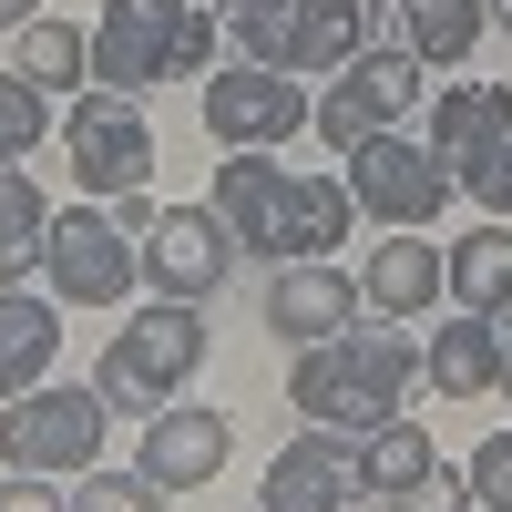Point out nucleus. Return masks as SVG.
<instances>
[{
  "instance_id": "1",
  "label": "nucleus",
  "mask_w": 512,
  "mask_h": 512,
  "mask_svg": "<svg viewBox=\"0 0 512 512\" xmlns=\"http://www.w3.org/2000/svg\"><path fill=\"white\" fill-rule=\"evenodd\" d=\"M410 379H420V338L400 318H379V328H338L318 338V349H297L287 369V400L318 420V431H379V420H400L410 400Z\"/></svg>"
},
{
  "instance_id": "2",
  "label": "nucleus",
  "mask_w": 512,
  "mask_h": 512,
  "mask_svg": "<svg viewBox=\"0 0 512 512\" xmlns=\"http://www.w3.org/2000/svg\"><path fill=\"white\" fill-rule=\"evenodd\" d=\"M195 359H205V308H195V297H154V308H134V318L113 328V349H103V369H93V390H103V410L154 420L164 400H185Z\"/></svg>"
},
{
  "instance_id": "3",
  "label": "nucleus",
  "mask_w": 512,
  "mask_h": 512,
  "mask_svg": "<svg viewBox=\"0 0 512 512\" xmlns=\"http://www.w3.org/2000/svg\"><path fill=\"white\" fill-rule=\"evenodd\" d=\"M103 390H21L0 400V472H52V482H82L103 461Z\"/></svg>"
},
{
  "instance_id": "4",
  "label": "nucleus",
  "mask_w": 512,
  "mask_h": 512,
  "mask_svg": "<svg viewBox=\"0 0 512 512\" xmlns=\"http://www.w3.org/2000/svg\"><path fill=\"white\" fill-rule=\"evenodd\" d=\"M41 277H52L62 308H113L144 277V246L113 226V205H62L52 236H41Z\"/></svg>"
},
{
  "instance_id": "5",
  "label": "nucleus",
  "mask_w": 512,
  "mask_h": 512,
  "mask_svg": "<svg viewBox=\"0 0 512 512\" xmlns=\"http://www.w3.org/2000/svg\"><path fill=\"white\" fill-rule=\"evenodd\" d=\"M420 93H431V62L420 52H359L349 72H328V93H318V134L338 154H359L369 134H400V113H420Z\"/></svg>"
},
{
  "instance_id": "6",
  "label": "nucleus",
  "mask_w": 512,
  "mask_h": 512,
  "mask_svg": "<svg viewBox=\"0 0 512 512\" xmlns=\"http://www.w3.org/2000/svg\"><path fill=\"white\" fill-rule=\"evenodd\" d=\"M62 144H72V175L93 185V205L144 195V175H154V123H144V103L134 93H103V82L62 113Z\"/></svg>"
},
{
  "instance_id": "7",
  "label": "nucleus",
  "mask_w": 512,
  "mask_h": 512,
  "mask_svg": "<svg viewBox=\"0 0 512 512\" xmlns=\"http://www.w3.org/2000/svg\"><path fill=\"white\" fill-rule=\"evenodd\" d=\"M308 113H318L308 82H297V72H267V62H226L216 82H205V134H216L226 154H277Z\"/></svg>"
},
{
  "instance_id": "8",
  "label": "nucleus",
  "mask_w": 512,
  "mask_h": 512,
  "mask_svg": "<svg viewBox=\"0 0 512 512\" xmlns=\"http://www.w3.org/2000/svg\"><path fill=\"white\" fill-rule=\"evenodd\" d=\"M349 205L379 216V226H431L451 205V164L431 144H410V134H369L349 154Z\"/></svg>"
},
{
  "instance_id": "9",
  "label": "nucleus",
  "mask_w": 512,
  "mask_h": 512,
  "mask_svg": "<svg viewBox=\"0 0 512 512\" xmlns=\"http://www.w3.org/2000/svg\"><path fill=\"white\" fill-rule=\"evenodd\" d=\"M185 21H195V0H103L93 82H103V93H144V82H164V72H175Z\"/></svg>"
},
{
  "instance_id": "10",
  "label": "nucleus",
  "mask_w": 512,
  "mask_h": 512,
  "mask_svg": "<svg viewBox=\"0 0 512 512\" xmlns=\"http://www.w3.org/2000/svg\"><path fill=\"white\" fill-rule=\"evenodd\" d=\"M226 267H236V236H226V216L216 205H164L154 216V236H144V277L164 287V297H216L226 287Z\"/></svg>"
},
{
  "instance_id": "11",
  "label": "nucleus",
  "mask_w": 512,
  "mask_h": 512,
  "mask_svg": "<svg viewBox=\"0 0 512 512\" xmlns=\"http://www.w3.org/2000/svg\"><path fill=\"white\" fill-rule=\"evenodd\" d=\"M359 492V451L338 441V431H297L277 461H267V482H256V512H349Z\"/></svg>"
},
{
  "instance_id": "12",
  "label": "nucleus",
  "mask_w": 512,
  "mask_h": 512,
  "mask_svg": "<svg viewBox=\"0 0 512 512\" xmlns=\"http://www.w3.org/2000/svg\"><path fill=\"white\" fill-rule=\"evenodd\" d=\"M359 308L369 297L328 267V256H287V267L267 277V328L287 338V349H318V338H338V328H359Z\"/></svg>"
},
{
  "instance_id": "13",
  "label": "nucleus",
  "mask_w": 512,
  "mask_h": 512,
  "mask_svg": "<svg viewBox=\"0 0 512 512\" xmlns=\"http://www.w3.org/2000/svg\"><path fill=\"white\" fill-rule=\"evenodd\" d=\"M226 451H236V431H226V410H195V400H164V410L144 420V472H154L164 492H195V482H216V472H226Z\"/></svg>"
},
{
  "instance_id": "14",
  "label": "nucleus",
  "mask_w": 512,
  "mask_h": 512,
  "mask_svg": "<svg viewBox=\"0 0 512 512\" xmlns=\"http://www.w3.org/2000/svg\"><path fill=\"white\" fill-rule=\"evenodd\" d=\"M359 297H369V318H420L431 297H451V256L420 246V226H390L359 267Z\"/></svg>"
},
{
  "instance_id": "15",
  "label": "nucleus",
  "mask_w": 512,
  "mask_h": 512,
  "mask_svg": "<svg viewBox=\"0 0 512 512\" xmlns=\"http://www.w3.org/2000/svg\"><path fill=\"white\" fill-rule=\"evenodd\" d=\"M420 379H431L441 400H482V390H502V318H441L431 338H420Z\"/></svg>"
},
{
  "instance_id": "16",
  "label": "nucleus",
  "mask_w": 512,
  "mask_h": 512,
  "mask_svg": "<svg viewBox=\"0 0 512 512\" xmlns=\"http://www.w3.org/2000/svg\"><path fill=\"white\" fill-rule=\"evenodd\" d=\"M502 134H512V82H451V93L431 103V154L451 164V185L472 175Z\"/></svg>"
},
{
  "instance_id": "17",
  "label": "nucleus",
  "mask_w": 512,
  "mask_h": 512,
  "mask_svg": "<svg viewBox=\"0 0 512 512\" xmlns=\"http://www.w3.org/2000/svg\"><path fill=\"white\" fill-rule=\"evenodd\" d=\"M62 359V318H52V297H21V287H0V400H21L41 390Z\"/></svg>"
},
{
  "instance_id": "18",
  "label": "nucleus",
  "mask_w": 512,
  "mask_h": 512,
  "mask_svg": "<svg viewBox=\"0 0 512 512\" xmlns=\"http://www.w3.org/2000/svg\"><path fill=\"white\" fill-rule=\"evenodd\" d=\"M349 175H287V205H277V256H328L349 246Z\"/></svg>"
},
{
  "instance_id": "19",
  "label": "nucleus",
  "mask_w": 512,
  "mask_h": 512,
  "mask_svg": "<svg viewBox=\"0 0 512 512\" xmlns=\"http://www.w3.org/2000/svg\"><path fill=\"white\" fill-rule=\"evenodd\" d=\"M277 205H287V175H277L267 154L216 164V216H226V236H236V246L267 256V246H277Z\"/></svg>"
},
{
  "instance_id": "20",
  "label": "nucleus",
  "mask_w": 512,
  "mask_h": 512,
  "mask_svg": "<svg viewBox=\"0 0 512 512\" xmlns=\"http://www.w3.org/2000/svg\"><path fill=\"white\" fill-rule=\"evenodd\" d=\"M379 0H297V72H349L369 52Z\"/></svg>"
},
{
  "instance_id": "21",
  "label": "nucleus",
  "mask_w": 512,
  "mask_h": 512,
  "mask_svg": "<svg viewBox=\"0 0 512 512\" xmlns=\"http://www.w3.org/2000/svg\"><path fill=\"white\" fill-rule=\"evenodd\" d=\"M451 308H472V318H502L512 308V226H472L451 246Z\"/></svg>"
},
{
  "instance_id": "22",
  "label": "nucleus",
  "mask_w": 512,
  "mask_h": 512,
  "mask_svg": "<svg viewBox=\"0 0 512 512\" xmlns=\"http://www.w3.org/2000/svg\"><path fill=\"white\" fill-rule=\"evenodd\" d=\"M431 431H420V420H379V431H359V492L369 502H390L400 482H420V472H431Z\"/></svg>"
},
{
  "instance_id": "23",
  "label": "nucleus",
  "mask_w": 512,
  "mask_h": 512,
  "mask_svg": "<svg viewBox=\"0 0 512 512\" xmlns=\"http://www.w3.org/2000/svg\"><path fill=\"white\" fill-rule=\"evenodd\" d=\"M216 21H226V41H236V62L297 72V0H216Z\"/></svg>"
},
{
  "instance_id": "24",
  "label": "nucleus",
  "mask_w": 512,
  "mask_h": 512,
  "mask_svg": "<svg viewBox=\"0 0 512 512\" xmlns=\"http://www.w3.org/2000/svg\"><path fill=\"white\" fill-rule=\"evenodd\" d=\"M41 236H52V205L21 164H0V287H21V267H41Z\"/></svg>"
},
{
  "instance_id": "25",
  "label": "nucleus",
  "mask_w": 512,
  "mask_h": 512,
  "mask_svg": "<svg viewBox=\"0 0 512 512\" xmlns=\"http://www.w3.org/2000/svg\"><path fill=\"white\" fill-rule=\"evenodd\" d=\"M400 21H410V52L420 62H461L492 31V0H400Z\"/></svg>"
},
{
  "instance_id": "26",
  "label": "nucleus",
  "mask_w": 512,
  "mask_h": 512,
  "mask_svg": "<svg viewBox=\"0 0 512 512\" xmlns=\"http://www.w3.org/2000/svg\"><path fill=\"white\" fill-rule=\"evenodd\" d=\"M21 82H41V93H52V82H82L93 72V31H72V21H21V62H11Z\"/></svg>"
},
{
  "instance_id": "27",
  "label": "nucleus",
  "mask_w": 512,
  "mask_h": 512,
  "mask_svg": "<svg viewBox=\"0 0 512 512\" xmlns=\"http://www.w3.org/2000/svg\"><path fill=\"white\" fill-rule=\"evenodd\" d=\"M72 512H164V482L144 472V461H134V472H113V461H93V472L72 482Z\"/></svg>"
},
{
  "instance_id": "28",
  "label": "nucleus",
  "mask_w": 512,
  "mask_h": 512,
  "mask_svg": "<svg viewBox=\"0 0 512 512\" xmlns=\"http://www.w3.org/2000/svg\"><path fill=\"white\" fill-rule=\"evenodd\" d=\"M41 134H52V103H41V82L0 72V164H31Z\"/></svg>"
},
{
  "instance_id": "29",
  "label": "nucleus",
  "mask_w": 512,
  "mask_h": 512,
  "mask_svg": "<svg viewBox=\"0 0 512 512\" xmlns=\"http://www.w3.org/2000/svg\"><path fill=\"white\" fill-rule=\"evenodd\" d=\"M379 512H472V472H451V461H431L420 482H400Z\"/></svg>"
},
{
  "instance_id": "30",
  "label": "nucleus",
  "mask_w": 512,
  "mask_h": 512,
  "mask_svg": "<svg viewBox=\"0 0 512 512\" xmlns=\"http://www.w3.org/2000/svg\"><path fill=\"white\" fill-rule=\"evenodd\" d=\"M461 472H472V502H492V512H512V431H492L472 461H461Z\"/></svg>"
},
{
  "instance_id": "31",
  "label": "nucleus",
  "mask_w": 512,
  "mask_h": 512,
  "mask_svg": "<svg viewBox=\"0 0 512 512\" xmlns=\"http://www.w3.org/2000/svg\"><path fill=\"white\" fill-rule=\"evenodd\" d=\"M461 185H472V195L492 205V216L512 226V134H502V144H492V154H482V164H472V175H461Z\"/></svg>"
},
{
  "instance_id": "32",
  "label": "nucleus",
  "mask_w": 512,
  "mask_h": 512,
  "mask_svg": "<svg viewBox=\"0 0 512 512\" xmlns=\"http://www.w3.org/2000/svg\"><path fill=\"white\" fill-rule=\"evenodd\" d=\"M0 512H72V492H52V472H11L0 482Z\"/></svg>"
},
{
  "instance_id": "33",
  "label": "nucleus",
  "mask_w": 512,
  "mask_h": 512,
  "mask_svg": "<svg viewBox=\"0 0 512 512\" xmlns=\"http://www.w3.org/2000/svg\"><path fill=\"white\" fill-rule=\"evenodd\" d=\"M216 41H226V21H216V11H195L185 41H175V72H205V62H216Z\"/></svg>"
},
{
  "instance_id": "34",
  "label": "nucleus",
  "mask_w": 512,
  "mask_h": 512,
  "mask_svg": "<svg viewBox=\"0 0 512 512\" xmlns=\"http://www.w3.org/2000/svg\"><path fill=\"white\" fill-rule=\"evenodd\" d=\"M154 216H164V205H154V195H113V226H123V236H134V246L154 236Z\"/></svg>"
},
{
  "instance_id": "35",
  "label": "nucleus",
  "mask_w": 512,
  "mask_h": 512,
  "mask_svg": "<svg viewBox=\"0 0 512 512\" xmlns=\"http://www.w3.org/2000/svg\"><path fill=\"white\" fill-rule=\"evenodd\" d=\"M21 21H41V0H0V31H21Z\"/></svg>"
},
{
  "instance_id": "36",
  "label": "nucleus",
  "mask_w": 512,
  "mask_h": 512,
  "mask_svg": "<svg viewBox=\"0 0 512 512\" xmlns=\"http://www.w3.org/2000/svg\"><path fill=\"white\" fill-rule=\"evenodd\" d=\"M502 400H512V308H502Z\"/></svg>"
},
{
  "instance_id": "37",
  "label": "nucleus",
  "mask_w": 512,
  "mask_h": 512,
  "mask_svg": "<svg viewBox=\"0 0 512 512\" xmlns=\"http://www.w3.org/2000/svg\"><path fill=\"white\" fill-rule=\"evenodd\" d=\"M492 21H502V31H512V0H492Z\"/></svg>"
}]
</instances>
